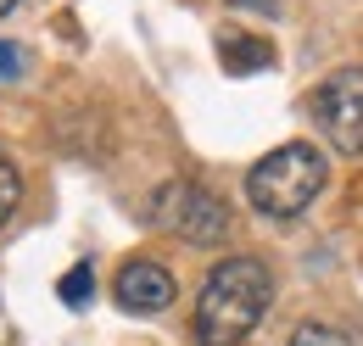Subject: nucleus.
<instances>
[{"instance_id":"1","label":"nucleus","mask_w":363,"mask_h":346,"mask_svg":"<svg viewBox=\"0 0 363 346\" xmlns=\"http://www.w3.org/2000/svg\"><path fill=\"white\" fill-rule=\"evenodd\" d=\"M269 307H274L269 262L263 257H224L213 274H207L201 296H196L190 330H196L201 346H240L263 318H269Z\"/></svg>"},{"instance_id":"2","label":"nucleus","mask_w":363,"mask_h":346,"mask_svg":"<svg viewBox=\"0 0 363 346\" xmlns=\"http://www.w3.org/2000/svg\"><path fill=\"white\" fill-rule=\"evenodd\" d=\"M324 184H330V162L308 140H291V145L269 151L257 168L246 173V201L263 218H302L318 201Z\"/></svg>"},{"instance_id":"3","label":"nucleus","mask_w":363,"mask_h":346,"mask_svg":"<svg viewBox=\"0 0 363 346\" xmlns=\"http://www.w3.org/2000/svg\"><path fill=\"white\" fill-rule=\"evenodd\" d=\"M145 218H151L157 229L179 235L184 246H201V252H207V246H224L229 235H235V213L224 207V196L190 184V179H168V184L151 196Z\"/></svg>"},{"instance_id":"4","label":"nucleus","mask_w":363,"mask_h":346,"mask_svg":"<svg viewBox=\"0 0 363 346\" xmlns=\"http://www.w3.org/2000/svg\"><path fill=\"white\" fill-rule=\"evenodd\" d=\"M308 112L341 157H363V67H341L318 79L308 95Z\"/></svg>"},{"instance_id":"5","label":"nucleus","mask_w":363,"mask_h":346,"mask_svg":"<svg viewBox=\"0 0 363 346\" xmlns=\"http://www.w3.org/2000/svg\"><path fill=\"white\" fill-rule=\"evenodd\" d=\"M112 296H118L123 313H162V307H174V296H179V279L157 257H129L118 268V279H112Z\"/></svg>"},{"instance_id":"6","label":"nucleus","mask_w":363,"mask_h":346,"mask_svg":"<svg viewBox=\"0 0 363 346\" xmlns=\"http://www.w3.org/2000/svg\"><path fill=\"white\" fill-rule=\"evenodd\" d=\"M224 67L229 73H263V67H274V50L263 40H246V34H224Z\"/></svg>"},{"instance_id":"7","label":"nucleus","mask_w":363,"mask_h":346,"mask_svg":"<svg viewBox=\"0 0 363 346\" xmlns=\"http://www.w3.org/2000/svg\"><path fill=\"white\" fill-rule=\"evenodd\" d=\"M285 346H352V335H347V330H335V324L308 318V324H296V330H291V341H285Z\"/></svg>"},{"instance_id":"8","label":"nucleus","mask_w":363,"mask_h":346,"mask_svg":"<svg viewBox=\"0 0 363 346\" xmlns=\"http://www.w3.org/2000/svg\"><path fill=\"white\" fill-rule=\"evenodd\" d=\"M90 291H95V268H90V262L67 268V274H62V285H56V296H62L67 307H84V302H90Z\"/></svg>"},{"instance_id":"9","label":"nucleus","mask_w":363,"mask_h":346,"mask_svg":"<svg viewBox=\"0 0 363 346\" xmlns=\"http://www.w3.org/2000/svg\"><path fill=\"white\" fill-rule=\"evenodd\" d=\"M17 201H23V173H17V162L0 151V223L17 213Z\"/></svg>"},{"instance_id":"10","label":"nucleus","mask_w":363,"mask_h":346,"mask_svg":"<svg viewBox=\"0 0 363 346\" xmlns=\"http://www.w3.org/2000/svg\"><path fill=\"white\" fill-rule=\"evenodd\" d=\"M17 73H23V56H17V45L0 40V79H17Z\"/></svg>"},{"instance_id":"11","label":"nucleus","mask_w":363,"mask_h":346,"mask_svg":"<svg viewBox=\"0 0 363 346\" xmlns=\"http://www.w3.org/2000/svg\"><path fill=\"white\" fill-rule=\"evenodd\" d=\"M235 6H257V11H279V0H235Z\"/></svg>"},{"instance_id":"12","label":"nucleus","mask_w":363,"mask_h":346,"mask_svg":"<svg viewBox=\"0 0 363 346\" xmlns=\"http://www.w3.org/2000/svg\"><path fill=\"white\" fill-rule=\"evenodd\" d=\"M11 6H17V0H0V17H6V11H11Z\"/></svg>"}]
</instances>
